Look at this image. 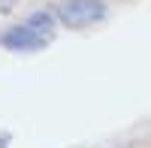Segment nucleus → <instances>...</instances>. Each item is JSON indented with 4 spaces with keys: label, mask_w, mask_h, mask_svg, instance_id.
<instances>
[{
    "label": "nucleus",
    "mask_w": 151,
    "mask_h": 148,
    "mask_svg": "<svg viewBox=\"0 0 151 148\" xmlns=\"http://www.w3.org/2000/svg\"><path fill=\"white\" fill-rule=\"evenodd\" d=\"M55 15L60 24L79 30V27H88V24L106 18V3L103 0H60Z\"/></svg>",
    "instance_id": "nucleus-1"
},
{
    "label": "nucleus",
    "mask_w": 151,
    "mask_h": 148,
    "mask_svg": "<svg viewBox=\"0 0 151 148\" xmlns=\"http://www.w3.org/2000/svg\"><path fill=\"white\" fill-rule=\"evenodd\" d=\"M52 40H45V36L33 33L30 27H24V24H15V27H6L3 33H0V45L12 48V52H40V48H45Z\"/></svg>",
    "instance_id": "nucleus-2"
},
{
    "label": "nucleus",
    "mask_w": 151,
    "mask_h": 148,
    "mask_svg": "<svg viewBox=\"0 0 151 148\" xmlns=\"http://www.w3.org/2000/svg\"><path fill=\"white\" fill-rule=\"evenodd\" d=\"M21 24H24V27H30L33 33L45 36V40H52V33H55V27H58V15H55L52 9H36V12H30Z\"/></svg>",
    "instance_id": "nucleus-3"
},
{
    "label": "nucleus",
    "mask_w": 151,
    "mask_h": 148,
    "mask_svg": "<svg viewBox=\"0 0 151 148\" xmlns=\"http://www.w3.org/2000/svg\"><path fill=\"white\" fill-rule=\"evenodd\" d=\"M12 6H15V0H0V12H9Z\"/></svg>",
    "instance_id": "nucleus-4"
},
{
    "label": "nucleus",
    "mask_w": 151,
    "mask_h": 148,
    "mask_svg": "<svg viewBox=\"0 0 151 148\" xmlns=\"http://www.w3.org/2000/svg\"><path fill=\"white\" fill-rule=\"evenodd\" d=\"M0 148H6V142H3V139H0Z\"/></svg>",
    "instance_id": "nucleus-5"
}]
</instances>
